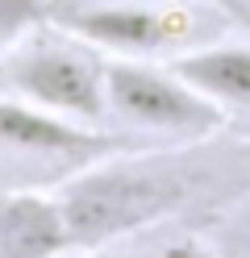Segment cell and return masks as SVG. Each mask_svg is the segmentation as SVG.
Listing matches in <instances>:
<instances>
[{
  "label": "cell",
  "instance_id": "obj_6",
  "mask_svg": "<svg viewBox=\"0 0 250 258\" xmlns=\"http://www.w3.org/2000/svg\"><path fill=\"white\" fill-rule=\"evenodd\" d=\"M63 208L29 187H0V258H63L71 254Z\"/></svg>",
  "mask_w": 250,
  "mask_h": 258
},
{
  "label": "cell",
  "instance_id": "obj_1",
  "mask_svg": "<svg viewBox=\"0 0 250 258\" xmlns=\"http://www.w3.org/2000/svg\"><path fill=\"white\" fill-rule=\"evenodd\" d=\"M246 183L250 175H242L233 154L200 150V142H179V150L109 154L63 179L55 200L63 208L71 246L92 250L179 217L196 204L233 196Z\"/></svg>",
  "mask_w": 250,
  "mask_h": 258
},
{
  "label": "cell",
  "instance_id": "obj_4",
  "mask_svg": "<svg viewBox=\"0 0 250 258\" xmlns=\"http://www.w3.org/2000/svg\"><path fill=\"white\" fill-rule=\"evenodd\" d=\"M105 100L117 125L138 138H167L175 146L213 138L225 121V108L155 58H105Z\"/></svg>",
  "mask_w": 250,
  "mask_h": 258
},
{
  "label": "cell",
  "instance_id": "obj_2",
  "mask_svg": "<svg viewBox=\"0 0 250 258\" xmlns=\"http://www.w3.org/2000/svg\"><path fill=\"white\" fill-rule=\"evenodd\" d=\"M0 88L5 96L29 100L46 112H59L67 121L100 125L109 121L105 100V54L88 42L63 34L50 25V34L21 38L0 54Z\"/></svg>",
  "mask_w": 250,
  "mask_h": 258
},
{
  "label": "cell",
  "instance_id": "obj_3",
  "mask_svg": "<svg viewBox=\"0 0 250 258\" xmlns=\"http://www.w3.org/2000/svg\"><path fill=\"white\" fill-rule=\"evenodd\" d=\"M142 138H121L100 125L67 121L29 100L0 92V187H33L38 175L71 179L109 154L138 150Z\"/></svg>",
  "mask_w": 250,
  "mask_h": 258
},
{
  "label": "cell",
  "instance_id": "obj_8",
  "mask_svg": "<svg viewBox=\"0 0 250 258\" xmlns=\"http://www.w3.org/2000/svg\"><path fill=\"white\" fill-rule=\"evenodd\" d=\"M46 5L50 0H0V54L46 21Z\"/></svg>",
  "mask_w": 250,
  "mask_h": 258
},
{
  "label": "cell",
  "instance_id": "obj_9",
  "mask_svg": "<svg viewBox=\"0 0 250 258\" xmlns=\"http://www.w3.org/2000/svg\"><path fill=\"white\" fill-rule=\"evenodd\" d=\"M213 5L221 9V13H229V17H238V21L250 29V5H246V0H213Z\"/></svg>",
  "mask_w": 250,
  "mask_h": 258
},
{
  "label": "cell",
  "instance_id": "obj_7",
  "mask_svg": "<svg viewBox=\"0 0 250 258\" xmlns=\"http://www.w3.org/2000/svg\"><path fill=\"white\" fill-rule=\"evenodd\" d=\"M167 67L217 108H250V46H196L171 54Z\"/></svg>",
  "mask_w": 250,
  "mask_h": 258
},
{
  "label": "cell",
  "instance_id": "obj_5",
  "mask_svg": "<svg viewBox=\"0 0 250 258\" xmlns=\"http://www.w3.org/2000/svg\"><path fill=\"white\" fill-rule=\"evenodd\" d=\"M46 21L105 58H167L192 38V17L150 0H50Z\"/></svg>",
  "mask_w": 250,
  "mask_h": 258
}]
</instances>
